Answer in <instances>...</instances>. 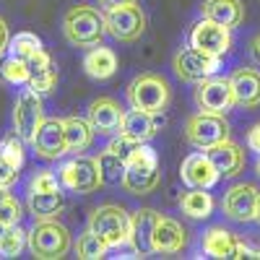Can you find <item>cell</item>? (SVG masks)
I'll return each mask as SVG.
<instances>
[{"label": "cell", "instance_id": "obj_10", "mask_svg": "<svg viewBox=\"0 0 260 260\" xmlns=\"http://www.w3.org/2000/svg\"><path fill=\"white\" fill-rule=\"evenodd\" d=\"M221 65V57L216 55H206L201 50L195 47H185L175 55V62H172V68H175V73L187 81V83H201L211 76H216V71H219Z\"/></svg>", "mask_w": 260, "mask_h": 260}, {"label": "cell", "instance_id": "obj_39", "mask_svg": "<svg viewBox=\"0 0 260 260\" xmlns=\"http://www.w3.org/2000/svg\"><path fill=\"white\" fill-rule=\"evenodd\" d=\"M234 257H257V260H260V250H255V247H250L247 242L237 240V255H234Z\"/></svg>", "mask_w": 260, "mask_h": 260}, {"label": "cell", "instance_id": "obj_36", "mask_svg": "<svg viewBox=\"0 0 260 260\" xmlns=\"http://www.w3.org/2000/svg\"><path fill=\"white\" fill-rule=\"evenodd\" d=\"M21 216H24V208H21V203L11 195V198L0 206V221H3L6 226H13V224L21 221Z\"/></svg>", "mask_w": 260, "mask_h": 260}, {"label": "cell", "instance_id": "obj_2", "mask_svg": "<svg viewBox=\"0 0 260 260\" xmlns=\"http://www.w3.org/2000/svg\"><path fill=\"white\" fill-rule=\"evenodd\" d=\"M125 99H127L130 107H136V110L164 115V110L169 107V99H172L169 81L159 73H141L127 83Z\"/></svg>", "mask_w": 260, "mask_h": 260}, {"label": "cell", "instance_id": "obj_6", "mask_svg": "<svg viewBox=\"0 0 260 260\" xmlns=\"http://www.w3.org/2000/svg\"><path fill=\"white\" fill-rule=\"evenodd\" d=\"M229 138V122L224 115H216V112H195L187 117L185 122V141L192 148H211L216 143H221Z\"/></svg>", "mask_w": 260, "mask_h": 260}, {"label": "cell", "instance_id": "obj_45", "mask_svg": "<svg viewBox=\"0 0 260 260\" xmlns=\"http://www.w3.org/2000/svg\"><path fill=\"white\" fill-rule=\"evenodd\" d=\"M255 172H257V177H260V159H257V164H255Z\"/></svg>", "mask_w": 260, "mask_h": 260}, {"label": "cell", "instance_id": "obj_9", "mask_svg": "<svg viewBox=\"0 0 260 260\" xmlns=\"http://www.w3.org/2000/svg\"><path fill=\"white\" fill-rule=\"evenodd\" d=\"M190 47L201 50L206 55H216V57H224L232 50V29H226L224 24H216L211 18H201L195 21L192 29H190Z\"/></svg>", "mask_w": 260, "mask_h": 260}, {"label": "cell", "instance_id": "obj_15", "mask_svg": "<svg viewBox=\"0 0 260 260\" xmlns=\"http://www.w3.org/2000/svg\"><path fill=\"white\" fill-rule=\"evenodd\" d=\"M122 110L120 104L112 99V96H99L89 104V122L94 127L96 136H104V138H112L115 133H120L122 127Z\"/></svg>", "mask_w": 260, "mask_h": 260}, {"label": "cell", "instance_id": "obj_43", "mask_svg": "<svg viewBox=\"0 0 260 260\" xmlns=\"http://www.w3.org/2000/svg\"><path fill=\"white\" fill-rule=\"evenodd\" d=\"M11 198V192H8V187H0V206H3L6 201Z\"/></svg>", "mask_w": 260, "mask_h": 260}, {"label": "cell", "instance_id": "obj_7", "mask_svg": "<svg viewBox=\"0 0 260 260\" xmlns=\"http://www.w3.org/2000/svg\"><path fill=\"white\" fill-rule=\"evenodd\" d=\"M42 122H45V104H42L39 91H34L31 86L21 89L13 104V130L26 143H31Z\"/></svg>", "mask_w": 260, "mask_h": 260}, {"label": "cell", "instance_id": "obj_30", "mask_svg": "<svg viewBox=\"0 0 260 260\" xmlns=\"http://www.w3.org/2000/svg\"><path fill=\"white\" fill-rule=\"evenodd\" d=\"M0 81L11 83V86H24L29 83V65L26 60H18V57H6L0 60Z\"/></svg>", "mask_w": 260, "mask_h": 260}, {"label": "cell", "instance_id": "obj_20", "mask_svg": "<svg viewBox=\"0 0 260 260\" xmlns=\"http://www.w3.org/2000/svg\"><path fill=\"white\" fill-rule=\"evenodd\" d=\"M232 83V94H234V104L252 110L260 104V71L255 68H237L229 76Z\"/></svg>", "mask_w": 260, "mask_h": 260}, {"label": "cell", "instance_id": "obj_24", "mask_svg": "<svg viewBox=\"0 0 260 260\" xmlns=\"http://www.w3.org/2000/svg\"><path fill=\"white\" fill-rule=\"evenodd\" d=\"M26 208L29 213L37 219H57L65 208V198L60 190H52V192H37V190H29L26 195Z\"/></svg>", "mask_w": 260, "mask_h": 260}, {"label": "cell", "instance_id": "obj_1", "mask_svg": "<svg viewBox=\"0 0 260 260\" xmlns=\"http://www.w3.org/2000/svg\"><path fill=\"white\" fill-rule=\"evenodd\" d=\"M107 24L104 13H99L94 6H73L62 16V37L68 39V45L91 50L104 42Z\"/></svg>", "mask_w": 260, "mask_h": 260}, {"label": "cell", "instance_id": "obj_13", "mask_svg": "<svg viewBox=\"0 0 260 260\" xmlns=\"http://www.w3.org/2000/svg\"><path fill=\"white\" fill-rule=\"evenodd\" d=\"M31 148L39 159L57 161L60 156L68 154V143H65V122L57 117H50L39 125L37 136L31 141Z\"/></svg>", "mask_w": 260, "mask_h": 260}, {"label": "cell", "instance_id": "obj_18", "mask_svg": "<svg viewBox=\"0 0 260 260\" xmlns=\"http://www.w3.org/2000/svg\"><path fill=\"white\" fill-rule=\"evenodd\" d=\"M185 245H187L185 226L177 219H172V216H159L156 229H154V252L156 255H175V252H182Z\"/></svg>", "mask_w": 260, "mask_h": 260}, {"label": "cell", "instance_id": "obj_14", "mask_svg": "<svg viewBox=\"0 0 260 260\" xmlns=\"http://www.w3.org/2000/svg\"><path fill=\"white\" fill-rule=\"evenodd\" d=\"M180 180H182L187 187H203V190H211L216 182L221 180V175H219V169L213 167V161L208 159L206 151H192L190 156L182 159Z\"/></svg>", "mask_w": 260, "mask_h": 260}, {"label": "cell", "instance_id": "obj_40", "mask_svg": "<svg viewBox=\"0 0 260 260\" xmlns=\"http://www.w3.org/2000/svg\"><path fill=\"white\" fill-rule=\"evenodd\" d=\"M8 42H11L8 24H6V18H0V57H3V52H8Z\"/></svg>", "mask_w": 260, "mask_h": 260}, {"label": "cell", "instance_id": "obj_5", "mask_svg": "<svg viewBox=\"0 0 260 260\" xmlns=\"http://www.w3.org/2000/svg\"><path fill=\"white\" fill-rule=\"evenodd\" d=\"M57 177H60V185H62L65 190L78 192V195L96 192V190L104 185L102 169H99V159L83 156V154H76L73 159H68L65 164H60Z\"/></svg>", "mask_w": 260, "mask_h": 260}, {"label": "cell", "instance_id": "obj_32", "mask_svg": "<svg viewBox=\"0 0 260 260\" xmlns=\"http://www.w3.org/2000/svg\"><path fill=\"white\" fill-rule=\"evenodd\" d=\"M107 252H110V247H107L89 226H86V232L78 237V242H76V255H78L81 260H99V257H104Z\"/></svg>", "mask_w": 260, "mask_h": 260}, {"label": "cell", "instance_id": "obj_34", "mask_svg": "<svg viewBox=\"0 0 260 260\" xmlns=\"http://www.w3.org/2000/svg\"><path fill=\"white\" fill-rule=\"evenodd\" d=\"M60 177L50 169H39L34 172V177L29 180V190H37V192H52V190H60Z\"/></svg>", "mask_w": 260, "mask_h": 260}, {"label": "cell", "instance_id": "obj_12", "mask_svg": "<svg viewBox=\"0 0 260 260\" xmlns=\"http://www.w3.org/2000/svg\"><path fill=\"white\" fill-rule=\"evenodd\" d=\"M195 104L203 112H216V115H226L234 107V94H232V83L229 78H206L201 83H195Z\"/></svg>", "mask_w": 260, "mask_h": 260}, {"label": "cell", "instance_id": "obj_27", "mask_svg": "<svg viewBox=\"0 0 260 260\" xmlns=\"http://www.w3.org/2000/svg\"><path fill=\"white\" fill-rule=\"evenodd\" d=\"M213 198L211 192H206L203 187H190V192H185L180 198V211L192 221H203L213 213Z\"/></svg>", "mask_w": 260, "mask_h": 260}, {"label": "cell", "instance_id": "obj_46", "mask_svg": "<svg viewBox=\"0 0 260 260\" xmlns=\"http://www.w3.org/2000/svg\"><path fill=\"white\" fill-rule=\"evenodd\" d=\"M3 232H6V224H3V221H0V234H3Z\"/></svg>", "mask_w": 260, "mask_h": 260}, {"label": "cell", "instance_id": "obj_42", "mask_svg": "<svg viewBox=\"0 0 260 260\" xmlns=\"http://www.w3.org/2000/svg\"><path fill=\"white\" fill-rule=\"evenodd\" d=\"M130 3H136V0H99L102 11H107V8H117V6H130Z\"/></svg>", "mask_w": 260, "mask_h": 260}, {"label": "cell", "instance_id": "obj_17", "mask_svg": "<svg viewBox=\"0 0 260 260\" xmlns=\"http://www.w3.org/2000/svg\"><path fill=\"white\" fill-rule=\"evenodd\" d=\"M159 216L154 208H141L130 216V245L136 247L138 255H151L154 252V229Z\"/></svg>", "mask_w": 260, "mask_h": 260}, {"label": "cell", "instance_id": "obj_26", "mask_svg": "<svg viewBox=\"0 0 260 260\" xmlns=\"http://www.w3.org/2000/svg\"><path fill=\"white\" fill-rule=\"evenodd\" d=\"M62 122H65V143H68V151L71 154H83V151L91 146L94 136H96L89 117L73 115V117H65Z\"/></svg>", "mask_w": 260, "mask_h": 260}, {"label": "cell", "instance_id": "obj_3", "mask_svg": "<svg viewBox=\"0 0 260 260\" xmlns=\"http://www.w3.org/2000/svg\"><path fill=\"white\" fill-rule=\"evenodd\" d=\"M26 245L31 255L39 260H60L71 250V232L57 219H37L29 232Z\"/></svg>", "mask_w": 260, "mask_h": 260}, {"label": "cell", "instance_id": "obj_37", "mask_svg": "<svg viewBox=\"0 0 260 260\" xmlns=\"http://www.w3.org/2000/svg\"><path fill=\"white\" fill-rule=\"evenodd\" d=\"M16 180H18V167L0 154V187H11Z\"/></svg>", "mask_w": 260, "mask_h": 260}, {"label": "cell", "instance_id": "obj_31", "mask_svg": "<svg viewBox=\"0 0 260 260\" xmlns=\"http://www.w3.org/2000/svg\"><path fill=\"white\" fill-rule=\"evenodd\" d=\"M26 240H29V232H24L18 224L6 226V232L0 234V257H16V255H21Z\"/></svg>", "mask_w": 260, "mask_h": 260}, {"label": "cell", "instance_id": "obj_33", "mask_svg": "<svg viewBox=\"0 0 260 260\" xmlns=\"http://www.w3.org/2000/svg\"><path fill=\"white\" fill-rule=\"evenodd\" d=\"M24 143H26V141L21 138L16 130H13V133H8L3 141H0V154H3L11 164H16L18 169L24 167Z\"/></svg>", "mask_w": 260, "mask_h": 260}, {"label": "cell", "instance_id": "obj_21", "mask_svg": "<svg viewBox=\"0 0 260 260\" xmlns=\"http://www.w3.org/2000/svg\"><path fill=\"white\" fill-rule=\"evenodd\" d=\"M161 182V172L159 167H148V164H138V161H127L125 177H122V187L130 195H148L151 190H156Z\"/></svg>", "mask_w": 260, "mask_h": 260}, {"label": "cell", "instance_id": "obj_28", "mask_svg": "<svg viewBox=\"0 0 260 260\" xmlns=\"http://www.w3.org/2000/svg\"><path fill=\"white\" fill-rule=\"evenodd\" d=\"M99 169H102V180H104V185H122L127 161L120 159L117 154H112L110 148H104L102 154H99Z\"/></svg>", "mask_w": 260, "mask_h": 260}, {"label": "cell", "instance_id": "obj_22", "mask_svg": "<svg viewBox=\"0 0 260 260\" xmlns=\"http://www.w3.org/2000/svg\"><path fill=\"white\" fill-rule=\"evenodd\" d=\"M201 11L206 18L216 21V24H224L226 29H234L245 21L242 0H203Z\"/></svg>", "mask_w": 260, "mask_h": 260}, {"label": "cell", "instance_id": "obj_29", "mask_svg": "<svg viewBox=\"0 0 260 260\" xmlns=\"http://www.w3.org/2000/svg\"><path fill=\"white\" fill-rule=\"evenodd\" d=\"M39 50H42V39L37 34H31V31H18L8 42V55L11 57H18V60H29Z\"/></svg>", "mask_w": 260, "mask_h": 260}, {"label": "cell", "instance_id": "obj_41", "mask_svg": "<svg viewBox=\"0 0 260 260\" xmlns=\"http://www.w3.org/2000/svg\"><path fill=\"white\" fill-rule=\"evenodd\" d=\"M250 57L260 65V34H255L252 42H250Z\"/></svg>", "mask_w": 260, "mask_h": 260}, {"label": "cell", "instance_id": "obj_19", "mask_svg": "<svg viewBox=\"0 0 260 260\" xmlns=\"http://www.w3.org/2000/svg\"><path fill=\"white\" fill-rule=\"evenodd\" d=\"M206 154L213 161V167L219 169L221 177H237L245 169V148L240 143H234L232 138L206 148Z\"/></svg>", "mask_w": 260, "mask_h": 260}, {"label": "cell", "instance_id": "obj_23", "mask_svg": "<svg viewBox=\"0 0 260 260\" xmlns=\"http://www.w3.org/2000/svg\"><path fill=\"white\" fill-rule=\"evenodd\" d=\"M83 71L89 78L94 81H107L117 73V55L110 50V47H91L89 52L83 55Z\"/></svg>", "mask_w": 260, "mask_h": 260}, {"label": "cell", "instance_id": "obj_8", "mask_svg": "<svg viewBox=\"0 0 260 260\" xmlns=\"http://www.w3.org/2000/svg\"><path fill=\"white\" fill-rule=\"evenodd\" d=\"M104 24H107V34H112L117 42H136L146 31V13L136 3L107 8Z\"/></svg>", "mask_w": 260, "mask_h": 260}, {"label": "cell", "instance_id": "obj_35", "mask_svg": "<svg viewBox=\"0 0 260 260\" xmlns=\"http://www.w3.org/2000/svg\"><path fill=\"white\" fill-rule=\"evenodd\" d=\"M107 148H110L112 151V154H117L120 159H130V156H133V151L138 148V143L133 141V138H127L125 133H115L112 138H110V143H107Z\"/></svg>", "mask_w": 260, "mask_h": 260}, {"label": "cell", "instance_id": "obj_25", "mask_svg": "<svg viewBox=\"0 0 260 260\" xmlns=\"http://www.w3.org/2000/svg\"><path fill=\"white\" fill-rule=\"evenodd\" d=\"M203 252L216 260H229L237 255V237L224 226H211L203 234Z\"/></svg>", "mask_w": 260, "mask_h": 260}, {"label": "cell", "instance_id": "obj_38", "mask_svg": "<svg viewBox=\"0 0 260 260\" xmlns=\"http://www.w3.org/2000/svg\"><path fill=\"white\" fill-rule=\"evenodd\" d=\"M247 148L260 154V122H255L250 130H247Z\"/></svg>", "mask_w": 260, "mask_h": 260}, {"label": "cell", "instance_id": "obj_4", "mask_svg": "<svg viewBox=\"0 0 260 260\" xmlns=\"http://www.w3.org/2000/svg\"><path fill=\"white\" fill-rule=\"evenodd\" d=\"M89 229L110 250H117V247L130 242V213L120 206H112V203L99 206L89 216Z\"/></svg>", "mask_w": 260, "mask_h": 260}, {"label": "cell", "instance_id": "obj_16", "mask_svg": "<svg viewBox=\"0 0 260 260\" xmlns=\"http://www.w3.org/2000/svg\"><path fill=\"white\" fill-rule=\"evenodd\" d=\"M161 125H164V117H161V115L130 107V110L122 115V127H120V133H125L127 138H133L136 143H146V141H151V138L159 133Z\"/></svg>", "mask_w": 260, "mask_h": 260}, {"label": "cell", "instance_id": "obj_11", "mask_svg": "<svg viewBox=\"0 0 260 260\" xmlns=\"http://www.w3.org/2000/svg\"><path fill=\"white\" fill-rule=\"evenodd\" d=\"M257 187L250 182H237L224 192L221 211L229 221L237 224H250L255 221V208H257Z\"/></svg>", "mask_w": 260, "mask_h": 260}, {"label": "cell", "instance_id": "obj_44", "mask_svg": "<svg viewBox=\"0 0 260 260\" xmlns=\"http://www.w3.org/2000/svg\"><path fill=\"white\" fill-rule=\"evenodd\" d=\"M255 221L260 224V192H257V208H255Z\"/></svg>", "mask_w": 260, "mask_h": 260}]
</instances>
